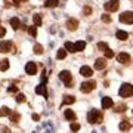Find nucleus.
Here are the masks:
<instances>
[{
	"mask_svg": "<svg viewBox=\"0 0 133 133\" xmlns=\"http://www.w3.org/2000/svg\"><path fill=\"white\" fill-rule=\"evenodd\" d=\"M118 95L121 96V98H129V96H132L133 95V86L129 84V83H124V84L120 87Z\"/></svg>",
	"mask_w": 133,
	"mask_h": 133,
	"instance_id": "f03ea898",
	"label": "nucleus"
},
{
	"mask_svg": "<svg viewBox=\"0 0 133 133\" xmlns=\"http://www.w3.org/2000/svg\"><path fill=\"white\" fill-rule=\"evenodd\" d=\"M105 10H108V12H115V10L118 9V0H109L105 3Z\"/></svg>",
	"mask_w": 133,
	"mask_h": 133,
	"instance_id": "423d86ee",
	"label": "nucleus"
},
{
	"mask_svg": "<svg viewBox=\"0 0 133 133\" xmlns=\"http://www.w3.org/2000/svg\"><path fill=\"white\" fill-rule=\"evenodd\" d=\"M10 121H12V123H18L19 121V118H21V115L18 114V112H10Z\"/></svg>",
	"mask_w": 133,
	"mask_h": 133,
	"instance_id": "b1692460",
	"label": "nucleus"
},
{
	"mask_svg": "<svg viewBox=\"0 0 133 133\" xmlns=\"http://www.w3.org/2000/svg\"><path fill=\"white\" fill-rule=\"evenodd\" d=\"M33 120H34V121H38V120H40V115H38V114H33Z\"/></svg>",
	"mask_w": 133,
	"mask_h": 133,
	"instance_id": "58836bf2",
	"label": "nucleus"
},
{
	"mask_svg": "<svg viewBox=\"0 0 133 133\" xmlns=\"http://www.w3.org/2000/svg\"><path fill=\"white\" fill-rule=\"evenodd\" d=\"M80 74L83 77H92L93 76V70H92L90 66H87V65H83L80 68Z\"/></svg>",
	"mask_w": 133,
	"mask_h": 133,
	"instance_id": "9d476101",
	"label": "nucleus"
},
{
	"mask_svg": "<svg viewBox=\"0 0 133 133\" xmlns=\"http://www.w3.org/2000/svg\"><path fill=\"white\" fill-rule=\"evenodd\" d=\"M2 133H10V130L8 127H3V129H2Z\"/></svg>",
	"mask_w": 133,
	"mask_h": 133,
	"instance_id": "ea45409f",
	"label": "nucleus"
},
{
	"mask_svg": "<svg viewBox=\"0 0 133 133\" xmlns=\"http://www.w3.org/2000/svg\"><path fill=\"white\" fill-rule=\"evenodd\" d=\"M98 49L105 52V50H108V44H107L105 42H99V43H98Z\"/></svg>",
	"mask_w": 133,
	"mask_h": 133,
	"instance_id": "cd10ccee",
	"label": "nucleus"
},
{
	"mask_svg": "<svg viewBox=\"0 0 133 133\" xmlns=\"http://www.w3.org/2000/svg\"><path fill=\"white\" fill-rule=\"evenodd\" d=\"M33 21H34V25H36V27H40V25H42V22H43L42 15H40V14H34L33 15Z\"/></svg>",
	"mask_w": 133,
	"mask_h": 133,
	"instance_id": "dca6fc26",
	"label": "nucleus"
},
{
	"mask_svg": "<svg viewBox=\"0 0 133 133\" xmlns=\"http://www.w3.org/2000/svg\"><path fill=\"white\" fill-rule=\"evenodd\" d=\"M78 129H80V124H78V123H72L71 124V130H72V132H77Z\"/></svg>",
	"mask_w": 133,
	"mask_h": 133,
	"instance_id": "72a5a7b5",
	"label": "nucleus"
},
{
	"mask_svg": "<svg viewBox=\"0 0 133 133\" xmlns=\"http://www.w3.org/2000/svg\"><path fill=\"white\" fill-rule=\"evenodd\" d=\"M59 78H61L64 83H65L68 87L71 86V80H72V76H71V72L70 71H61L59 72Z\"/></svg>",
	"mask_w": 133,
	"mask_h": 133,
	"instance_id": "20e7f679",
	"label": "nucleus"
},
{
	"mask_svg": "<svg viewBox=\"0 0 133 133\" xmlns=\"http://www.w3.org/2000/svg\"><path fill=\"white\" fill-rule=\"evenodd\" d=\"M16 102H21V104L25 102V95L24 93H18V95H16Z\"/></svg>",
	"mask_w": 133,
	"mask_h": 133,
	"instance_id": "2f4dec72",
	"label": "nucleus"
},
{
	"mask_svg": "<svg viewBox=\"0 0 133 133\" xmlns=\"http://www.w3.org/2000/svg\"><path fill=\"white\" fill-rule=\"evenodd\" d=\"M8 68H9V61L8 59H3V61L0 62V70L2 71H6Z\"/></svg>",
	"mask_w": 133,
	"mask_h": 133,
	"instance_id": "a878e982",
	"label": "nucleus"
},
{
	"mask_svg": "<svg viewBox=\"0 0 133 133\" xmlns=\"http://www.w3.org/2000/svg\"><path fill=\"white\" fill-rule=\"evenodd\" d=\"M8 92H9V93H16V92H18V87H16V86H10L9 89H8Z\"/></svg>",
	"mask_w": 133,
	"mask_h": 133,
	"instance_id": "f704fd0d",
	"label": "nucleus"
},
{
	"mask_svg": "<svg viewBox=\"0 0 133 133\" xmlns=\"http://www.w3.org/2000/svg\"><path fill=\"white\" fill-rule=\"evenodd\" d=\"M105 66H107V59H105V58L96 59V62H95V68L96 70H104Z\"/></svg>",
	"mask_w": 133,
	"mask_h": 133,
	"instance_id": "ddd939ff",
	"label": "nucleus"
},
{
	"mask_svg": "<svg viewBox=\"0 0 133 133\" xmlns=\"http://www.w3.org/2000/svg\"><path fill=\"white\" fill-rule=\"evenodd\" d=\"M77 27H78V21H77L76 18H70L68 21H66V28L70 30V31L77 30Z\"/></svg>",
	"mask_w": 133,
	"mask_h": 133,
	"instance_id": "1a4fd4ad",
	"label": "nucleus"
},
{
	"mask_svg": "<svg viewBox=\"0 0 133 133\" xmlns=\"http://www.w3.org/2000/svg\"><path fill=\"white\" fill-rule=\"evenodd\" d=\"M115 111H117V112H121V111H123V112H124V111H126V105H118Z\"/></svg>",
	"mask_w": 133,
	"mask_h": 133,
	"instance_id": "e433bc0d",
	"label": "nucleus"
},
{
	"mask_svg": "<svg viewBox=\"0 0 133 133\" xmlns=\"http://www.w3.org/2000/svg\"><path fill=\"white\" fill-rule=\"evenodd\" d=\"M95 86H96V83L93 80L92 81H84V83H81L80 90L83 92V93H89V92H92L93 89H95Z\"/></svg>",
	"mask_w": 133,
	"mask_h": 133,
	"instance_id": "7ed1b4c3",
	"label": "nucleus"
},
{
	"mask_svg": "<svg viewBox=\"0 0 133 133\" xmlns=\"http://www.w3.org/2000/svg\"><path fill=\"white\" fill-rule=\"evenodd\" d=\"M15 2H25V0H15Z\"/></svg>",
	"mask_w": 133,
	"mask_h": 133,
	"instance_id": "a19ab883",
	"label": "nucleus"
},
{
	"mask_svg": "<svg viewBox=\"0 0 133 133\" xmlns=\"http://www.w3.org/2000/svg\"><path fill=\"white\" fill-rule=\"evenodd\" d=\"M74 102H76V98H74V96H71V95H65L64 96V104L71 105V104H74Z\"/></svg>",
	"mask_w": 133,
	"mask_h": 133,
	"instance_id": "6ab92c4d",
	"label": "nucleus"
},
{
	"mask_svg": "<svg viewBox=\"0 0 133 133\" xmlns=\"http://www.w3.org/2000/svg\"><path fill=\"white\" fill-rule=\"evenodd\" d=\"M102 21H104V22H107V24H108V22H111V16H109V15H102Z\"/></svg>",
	"mask_w": 133,
	"mask_h": 133,
	"instance_id": "473e14b6",
	"label": "nucleus"
},
{
	"mask_svg": "<svg viewBox=\"0 0 133 133\" xmlns=\"http://www.w3.org/2000/svg\"><path fill=\"white\" fill-rule=\"evenodd\" d=\"M64 115H65L66 120H70V121H72V120H76V112L72 111V109H65V112H64Z\"/></svg>",
	"mask_w": 133,
	"mask_h": 133,
	"instance_id": "2eb2a0df",
	"label": "nucleus"
},
{
	"mask_svg": "<svg viewBox=\"0 0 133 133\" xmlns=\"http://www.w3.org/2000/svg\"><path fill=\"white\" fill-rule=\"evenodd\" d=\"M56 58H58V59H65V58H66V50H65V49H64V48L59 49L58 53H56Z\"/></svg>",
	"mask_w": 133,
	"mask_h": 133,
	"instance_id": "5701e85b",
	"label": "nucleus"
},
{
	"mask_svg": "<svg viewBox=\"0 0 133 133\" xmlns=\"http://www.w3.org/2000/svg\"><path fill=\"white\" fill-rule=\"evenodd\" d=\"M117 61L120 62V64H127L129 61H130V56H129L127 53H118V55H117Z\"/></svg>",
	"mask_w": 133,
	"mask_h": 133,
	"instance_id": "4468645a",
	"label": "nucleus"
},
{
	"mask_svg": "<svg viewBox=\"0 0 133 133\" xmlns=\"http://www.w3.org/2000/svg\"><path fill=\"white\" fill-rule=\"evenodd\" d=\"M10 114V109L8 108V107H2L0 108V117H6V115Z\"/></svg>",
	"mask_w": 133,
	"mask_h": 133,
	"instance_id": "393cba45",
	"label": "nucleus"
},
{
	"mask_svg": "<svg viewBox=\"0 0 133 133\" xmlns=\"http://www.w3.org/2000/svg\"><path fill=\"white\" fill-rule=\"evenodd\" d=\"M65 50L76 53V46H74V43H71V42H65Z\"/></svg>",
	"mask_w": 133,
	"mask_h": 133,
	"instance_id": "412c9836",
	"label": "nucleus"
},
{
	"mask_svg": "<svg viewBox=\"0 0 133 133\" xmlns=\"http://www.w3.org/2000/svg\"><path fill=\"white\" fill-rule=\"evenodd\" d=\"M34 53H37V55H42L43 53V48L40 44H36V46H34Z\"/></svg>",
	"mask_w": 133,
	"mask_h": 133,
	"instance_id": "7c9ffc66",
	"label": "nucleus"
},
{
	"mask_svg": "<svg viewBox=\"0 0 133 133\" xmlns=\"http://www.w3.org/2000/svg\"><path fill=\"white\" fill-rule=\"evenodd\" d=\"M120 21L124 24H133V12H123L120 15Z\"/></svg>",
	"mask_w": 133,
	"mask_h": 133,
	"instance_id": "39448f33",
	"label": "nucleus"
},
{
	"mask_svg": "<svg viewBox=\"0 0 133 133\" xmlns=\"http://www.w3.org/2000/svg\"><path fill=\"white\" fill-rule=\"evenodd\" d=\"M112 105H114V102H112V99H111V98H108V96L102 98V108H104V109L111 108Z\"/></svg>",
	"mask_w": 133,
	"mask_h": 133,
	"instance_id": "f8f14e48",
	"label": "nucleus"
},
{
	"mask_svg": "<svg viewBox=\"0 0 133 133\" xmlns=\"http://www.w3.org/2000/svg\"><path fill=\"white\" fill-rule=\"evenodd\" d=\"M87 121L90 124L101 123L102 121V114H101L98 109H92V111H89V114H87Z\"/></svg>",
	"mask_w": 133,
	"mask_h": 133,
	"instance_id": "f257e3e1",
	"label": "nucleus"
},
{
	"mask_svg": "<svg viewBox=\"0 0 133 133\" xmlns=\"http://www.w3.org/2000/svg\"><path fill=\"white\" fill-rule=\"evenodd\" d=\"M111 58H114V52L108 49V50H105V59H111Z\"/></svg>",
	"mask_w": 133,
	"mask_h": 133,
	"instance_id": "c85d7f7f",
	"label": "nucleus"
},
{
	"mask_svg": "<svg viewBox=\"0 0 133 133\" xmlns=\"http://www.w3.org/2000/svg\"><path fill=\"white\" fill-rule=\"evenodd\" d=\"M115 36H117V38H118V40H123V42H126V40L129 38V34L126 33V31H121V30H120V31H117V34H115Z\"/></svg>",
	"mask_w": 133,
	"mask_h": 133,
	"instance_id": "f3484780",
	"label": "nucleus"
},
{
	"mask_svg": "<svg viewBox=\"0 0 133 133\" xmlns=\"http://www.w3.org/2000/svg\"><path fill=\"white\" fill-rule=\"evenodd\" d=\"M83 12H84V15H90L92 14V8L90 6H86L84 9H83Z\"/></svg>",
	"mask_w": 133,
	"mask_h": 133,
	"instance_id": "c9c22d12",
	"label": "nucleus"
},
{
	"mask_svg": "<svg viewBox=\"0 0 133 133\" xmlns=\"http://www.w3.org/2000/svg\"><path fill=\"white\" fill-rule=\"evenodd\" d=\"M28 33L33 36V37H36L37 36V27H28Z\"/></svg>",
	"mask_w": 133,
	"mask_h": 133,
	"instance_id": "c756f323",
	"label": "nucleus"
},
{
	"mask_svg": "<svg viewBox=\"0 0 133 133\" xmlns=\"http://www.w3.org/2000/svg\"><path fill=\"white\" fill-rule=\"evenodd\" d=\"M12 50V42H8V40H3L0 42V52L2 53H8Z\"/></svg>",
	"mask_w": 133,
	"mask_h": 133,
	"instance_id": "0eeeda50",
	"label": "nucleus"
},
{
	"mask_svg": "<svg viewBox=\"0 0 133 133\" xmlns=\"http://www.w3.org/2000/svg\"><path fill=\"white\" fill-rule=\"evenodd\" d=\"M36 93L37 95H43L44 98H48V90H46V86H44V83H42V84H38L37 87H36Z\"/></svg>",
	"mask_w": 133,
	"mask_h": 133,
	"instance_id": "9b49d317",
	"label": "nucleus"
},
{
	"mask_svg": "<svg viewBox=\"0 0 133 133\" xmlns=\"http://www.w3.org/2000/svg\"><path fill=\"white\" fill-rule=\"evenodd\" d=\"M120 130H123V132H127V130H130V123H127V121L120 123Z\"/></svg>",
	"mask_w": 133,
	"mask_h": 133,
	"instance_id": "bb28decb",
	"label": "nucleus"
},
{
	"mask_svg": "<svg viewBox=\"0 0 133 133\" xmlns=\"http://www.w3.org/2000/svg\"><path fill=\"white\" fill-rule=\"evenodd\" d=\"M10 25H12V28L14 30H18L19 27H21V21H19L18 18H12L10 19Z\"/></svg>",
	"mask_w": 133,
	"mask_h": 133,
	"instance_id": "aec40b11",
	"label": "nucleus"
},
{
	"mask_svg": "<svg viewBox=\"0 0 133 133\" xmlns=\"http://www.w3.org/2000/svg\"><path fill=\"white\" fill-rule=\"evenodd\" d=\"M58 3H59V0H46L44 6H46V8H56Z\"/></svg>",
	"mask_w": 133,
	"mask_h": 133,
	"instance_id": "4be33fe9",
	"label": "nucleus"
},
{
	"mask_svg": "<svg viewBox=\"0 0 133 133\" xmlns=\"http://www.w3.org/2000/svg\"><path fill=\"white\" fill-rule=\"evenodd\" d=\"M5 34H6L5 27H0V37H5Z\"/></svg>",
	"mask_w": 133,
	"mask_h": 133,
	"instance_id": "4c0bfd02",
	"label": "nucleus"
},
{
	"mask_svg": "<svg viewBox=\"0 0 133 133\" xmlns=\"http://www.w3.org/2000/svg\"><path fill=\"white\" fill-rule=\"evenodd\" d=\"M25 72L30 74V76H34V74L37 72V65H36L34 62H28V64L25 65Z\"/></svg>",
	"mask_w": 133,
	"mask_h": 133,
	"instance_id": "6e6552de",
	"label": "nucleus"
},
{
	"mask_svg": "<svg viewBox=\"0 0 133 133\" xmlns=\"http://www.w3.org/2000/svg\"><path fill=\"white\" fill-rule=\"evenodd\" d=\"M74 46H76V52H80V50H84V48H86V42H83V40H80V42L74 43Z\"/></svg>",
	"mask_w": 133,
	"mask_h": 133,
	"instance_id": "a211bd4d",
	"label": "nucleus"
}]
</instances>
